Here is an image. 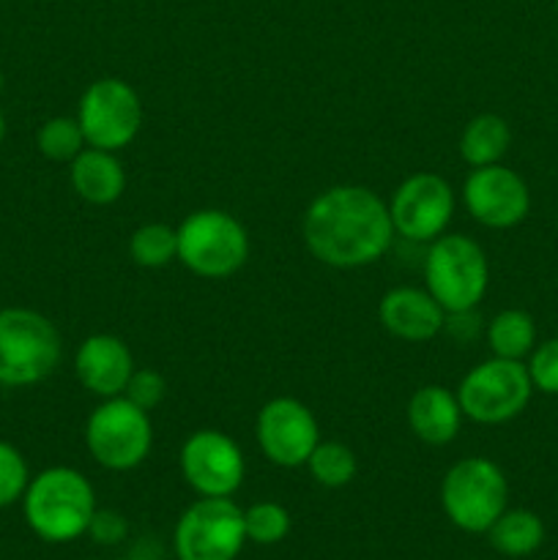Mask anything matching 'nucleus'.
<instances>
[{
	"instance_id": "obj_7",
	"label": "nucleus",
	"mask_w": 558,
	"mask_h": 560,
	"mask_svg": "<svg viewBox=\"0 0 558 560\" xmlns=\"http://www.w3.org/2000/svg\"><path fill=\"white\" fill-rule=\"evenodd\" d=\"M85 446L102 468L115 474L140 468L153 448L151 413L124 394L102 399L85 421Z\"/></svg>"
},
{
	"instance_id": "obj_29",
	"label": "nucleus",
	"mask_w": 558,
	"mask_h": 560,
	"mask_svg": "<svg viewBox=\"0 0 558 560\" xmlns=\"http://www.w3.org/2000/svg\"><path fill=\"white\" fill-rule=\"evenodd\" d=\"M126 534H129V523H126L124 514L115 512V509H96L91 525H88V536H91L96 545L113 547L118 545V541H124Z\"/></svg>"
},
{
	"instance_id": "obj_8",
	"label": "nucleus",
	"mask_w": 558,
	"mask_h": 560,
	"mask_svg": "<svg viewBox=\"0 0 558 560\" xmlns=\"http://www.w3.org/2000/svg\"><path fill=\"white\" fill-rule=\"evenodd\" d=\"M246 545L244 509L233 498H197L173 530L178 560H235Z\"/></svg>"
},
{
	"instance_id": "obj_31",
	"label": "nucleus",
	"mask_w": 558,
	"mask_h": 560,
	"mask_svg": "<svg viewBox=\"0 0 558 560\" xmlns=\"http://www.w3.org/2000/svg\"><path fill=\"white\" fill-rule=\"evenodd\" d=\"M556 9H558V0H556Z\"/></svg>"
},
{
	"instance_id": "obj_6",
	"label": "nucleus",
	"mask_w": 558,
	"mask_h": 560,
	"mask_svg": "<svg viewBox=\"0 0 558 560\" xmlns=\"http://www.w3.org/2000/svg\"><path fill=\"white\" fill-rule=\"evenodd\" d=\"M509 485L503 470L487 457H465L441 481V506L449 523L463 534H487L507 512Z\"/></svg>"
},
{
	"instance_id": "obj_3",
	"label": "nucleus",
	"mask_w": 558,
	"mask_h": 560,
	"mask_svg": "<svg viewBox=\"0 0 558 560\" xmlns=\"http://www.w3.org/2000/svg\"><path fill=\"white\" fill-rule=\"evenodd\" d=\"M58 364L60 334L49 317L25 306L0 310V386H36Z\"/></svg>"
},
{
	"instance_id": "obj_26",
	"label": "nucleus",
	"mask_w": 558,
	"mask_h": 560,
	"mask_svg": "<svg viewBox=\"0 0 558 560\" xmlns=\"http://www.w3.org/2000/svg\"><path fill=\"white\" fill-rule=\"evenodd\" d=\"M27 481H31V470H27V463L20 448L0 441V509L22 501Z\"/></svg>"
},
{
	"instance_id": "obj_11",
	"label": "nucleus",
	"mask_w": 558,
	"mask_h": 560,
	"mask_svg": "<svg viewBox=\"0 0 558 560\" xmlns=\"http://www.w3.org/2000/svg\"><path fill=\"white\" fill-rule=\"evenodd\" d=\"M181 476L200 498H233L246 476V459L239 443L222 430H197L178 454Z\"/></svg>"
},
{
	"instance_id": "obj_2",
	"label": "nucleus",
	"mask_w": 558,
	"mask_h": 560,
	"mask_svg": "<svg viewBox=\"0 0 558 560\" xmlns=\"http://www.w3.org/2000/svg\"><path fill=\"white\" fill-rule=\"evenodd\" d=\"M96 509L91 481L66 465H55L33 476L22 495L27 528L47 545H69L85 536Z\"/></svg>"
},
{
	"instance_id": "obj_28",
	"label": "nucleus",
	"mask_w": 558,
	"mask_h": 560,
	"mask_svg": "<svg viewBox=\"0 0 558 560\" xmlns=\"http://www.w3.org/2000/svg\"><path fill=\"white\" fill-rule=\"evenodd\" d=\"M525 366H528L534 388H539L542 394H558V339L536 345Z\"/></svg>"
},
{
	"instance_id": "obj_9",
	"label": "nucleus",
	"mask_w": 558,
	"mask_h": 560,
	"mask_svg": "<svg viewBox=\"0 0 558 560\" xmlns=\"http://www.w3.org/2000/svg\"><path fill=\"white\" fill-rule=\"evenodd\" d=\"M534 383L523 361L492 359L481 361L457 386V402L465 419L476 424H503L520 416L528 405Z\"/></svg>"
},
{
	"instance_id": "obj_27",
	"label": "nucleus",
	"mask_w": 558,
	"mask_h": 560,
	"mask_svg": "<svg viewBox=\"0 0 558 560\" xmlns=\"http://www.w3.org/2000/svg\"><path fill=\"white\" fill-rule=\"evenodd\" d=\"M124 397L129 402H135L137 408H142L146 413L156 410L159 405L167 397V381H164L162 372L156 370H135L131 372L129 383H126Z\"/></svg>"
},
{
	"instance_id": "obj_22",
	"label": "nucleus",
	"mask_w": 558,
	"mask_h": 560,
	"mask_svg": "<svg viewBox=\"0 0 558 560\" xmlns=\"http://www.w3.org/2000/svg\"><path fill=\"white\" fill-rule=\"evenodd\" d=\"M306 468L310 476L321 487L328 490H339V487L350 485L359 474V459H356L353 448L345 446L339 441H321L315 446V452L306 459Z\"/></svg>"
},
{
	"instance_id": "obj_30",
	"label": "nucleus",
	"mask_w": 558,
	"mask_h": 560,
	"mask_svg": "<svg viewBox=\"0 0 558 560\" xmlns=\"http://www.w3.org/2000/svg\"><path fill=\"white\" fill-rule=\"evenodd\" d=\"M3 140H5V115L3 109H0V145H3Z\"/></svg>"
},
{
	"instance_id": "obj_32",
	"label": "nucleus",
	"mask_w": 558,
	"mask_h": 560,
	"mask_svg": "<svg viewBox=\"0 0 558 560\" xmlns=\"http://www.w3.org/2000/svg\"><path fill=\"white\" fill-rule=\"evenodd\" d=\"M93 560H102V558H93Z\"/></svg>"
},
{
	"instance_id": "obj_15",
	"label": "nucleus",
	"mask_w": 558,
	"mask_h": 560,
	"mask_svg": "<svg viewBox=\"0 0 558 560\" xmlns=\"http://www.w3.org/2000/svg\"><path fill=\"white\" fill-rule=\"evenodd\" d=\"M131 372H135V355L129 345L115 334H91L82 339L74 353V375L96 397L109 399L126 392Z\"/></svg>"
},
{
	"instance_id": "obj_14",
	"label": "nucleus",
	"mask_w": 558,
	"mask_h": 560,
	"mask_svg": "<svg viewBox=\"0 0 558 560\" xmlns=\"http://www.w3.org/2000/svg\"><path fill=\"white\" fill-rule=\"evenodd\" d=\"M463 202L470 219L492 230H507L528 217L531 195L514 170L498 164L474 167L463 184Z\"/></svg>"
},
{
	"instance_id": "obj_1",
	"label": "nucleus",
	"mask_w": 558,
	"mask_h": 560,
	"mask_svg": "<svg viewBox=\"0 0 558 560\" xmlns=\"http://www.w3.org/2000/svg\"><path fill=\"white\" fill-rule=\"evenodd\" d=\"M301 235L315 260L332 268H364L381 260L394 241L388 202L359 184L321 191L306 206Z\"/></svg>"
},
{
	"instance_id": "obj_21",
	"label": "nucleus",
	"mask_w": 558,
	"mask_h": 560,
	"mask_svg": "<svg viewBox=\"0 0 558 560\" xmlns=\"http://www.w3.org/2000/svg\"><path fill=\"white\" fill-rule=\"evenodd\" d=\"M487 345L498 359L523 361L536 348L534 317L523 310H503L487 326Z\"/></svg>"
},
{
	"instance_id": "obj_10",
	"label": "nucleus",
	"mask_w": 558,
	"mask_h": 560,
	"mask_svg": "<svg viewBox=\"0 0 558 560\" xmlns=\"http://www.w3.org/2000/svg\"><path fill=\"white\" fill-rule=\"evenodd\" d=\"M85 145L118 153L131 145L142 126V102L135 88L118 77H102L85 88L77 104Z\"/></svg>"
},
{
	"instance_id": "obj_4",
	"label": "nucleus",
	"mask_w": 558,
	"mask_h": 560,
	"mask_svg": "<svg viewBox=\"0 0 558 560\" xmlns=\"http://www.w3.org/2000/svg\"><path fill=\"white\" fill-rule=\"evenodd\" d=\"M490 284L485 249L463 233H443L427 244L425 288L449 312L476 310Z\"/></svg>"
},
{
	"instance_id": "obj_19",
	"label": "nucleus",
	"mask_w": 558,
	"mask_h": 560,
	"mask_svg": "<svg viewBox=\"0 0 558 560\" xmlns=\"http://www.w3.org/2000/svg\"><path fill=\"white\" fill-rule=\"evenodd\" d=\"M509 145H512V131L501 115L481 113L465 124L463 135H460V156L474 167H487V164H498L507 156Z\"/></svg>"
},
{
	"instance_id": "obj_23",
	"label": "nucleus",
	"mask_w": 558,
	"mask_h": 560,
	"mask_svg": "<svg viewBox=\"0 0 558 560\" xmlns=\"http://www.w3.org/2000/svg\"><path fill=\"white\" fill-rule=\"evenodd\" d=\"M129 255L140 268H164L178 260V230L164 222H148L131 233Z\"/></svg>"
},
{
	"instance_id": "obj_18",
	"label": "nucleus",
	"mask_w": 558,
	"mask_h": 560,
	"mask_svg": "<svg viewBox=\"0 0 558 560\" xmlns=\"http://www.w3.org/2000/svg\"><path fill=\"white\" fill-rule=\"evenodd\" d=\"M71 189L91 206H113L126 191V170L113 151L102 148H82L80 156L69 170Z\"/></svg>"
},
{
	"instance_id": "obj_5",
	"label": "nucleus",
	"mask_w": 558,
	"mask_h": 560,
	"mask_svg": "<svg viewBox=\"0 0 558 560\" xmlns=\"http://www.w3.org/2000/svg\"><path fill=\"white\" fill-rule=\"evenodd\" d=\"M178 262L200 279H228L249 257V233L228 211L202 208L178 224Z\"/></svg>"
},
{
	"instance_id": "obj_24",
	"label": "nucleus",
	"mask_w": 558,
	"mask_h": 560,
	"mask_svg": "<svg viewBox=\"0 0 558 560\" xmlns=\"http://www.w3.org/2000/svg\"><path fill=\"white\" fill-rule=\"evenodd\" d=\"M36 148L49 162H74L85 148V135L80 129V120L69 115H55L44 120L36 131Z\"/></svg>"
},
{
	"instance_id": "obj_16",
	"label": "nucleus",
	"mask_w": 558,
	"mask_h": 560,
	"mask_svg": "<svg viewBox=\"0 0 558 560\" xmlns=\"http://www.w3.org/2000/svg\"><path fill=\"white\" fill-rule=\"evenodd\" d=\"M383 331L403 342H430L446 326V310L432 299L427 288H392L377 304Z\"/></svg>"
},
{
	"instance_id": "obj_20",
	"label": "nucleus",
	"mask_w": 558,
	"mask_h": 560,
	"mask_svg": "<svg viewBox=\"0 0 558 560\" xmlns=\"http://www.w3.org/2000/svg\"><path fill=\"white\" fill-rule=\"evenodd\" d=\"M492 550L507 558L534 556L545 541V525L528 509H507L487 530Z\"/></svg>"
},
{
	"instance_id": "obj_12",
	"label": "nucleus",
	"mask_w": 558,
	"mask_h": 560,
	"mask_svg": "<svg viewBox=\"0 0 558 560\" xmlns=\"http://www.w3.org/2000/svg\"><path fill=\"white\" fill-rule=\"evenodd\" d=\"M388 213H392L394 233L403 235L405 241L430 244L452 224L454 189L441 175L416 173L394 189Z\"/></svg>"
},
{
	"instance_id": "obj_13",
	"label": "nucleus",
	"mask_w": 558,
	"mask_h": 560,
	"mask_svg": "<svg viewBox=\"0 0 558 560\" xmlns=\"http://www.w3.org/2000/svg\"><path fill=\"white\" fill-rule=\"evenodd\" d=\"M255 438L268 463L279 468H301L321 443V427L301 399L274 397L257 413Z\"/></svg>"
},
{
	"instance_id": "obj_25",
	"label": "nucleus",
	"mask_w": 558,
	"mask_h": 560,
	"mask_svg": "<svg viewBox=\"0 0 558 560\" xmlns=\"http://www.w3.org/2000/svg\"><path fill=\"white\" fill-rule=\"evenodd\" d=\"M290 512L277 501H257L249 509H244V528L246 541L260 547L279 545L290 534Z\"/></svg>"
},
{
	"instance_id": "obj_17",
	"label": "nucleus",
	"mask_w": 558,
	"mask_h": 560,
	"mask_svg": "<svg viewBox=\"0 0 558 560\" xmlns=\"http://www.w3.org/2000/svg\"><path fill=\"white\" fill-rule=\"evenodd\" d=\"M463 408L457 402V394L446 386L416 388L408 399V427L421 443L427 446H446L460 435L463 427Z\"/></svg>"
}]
</instances>
